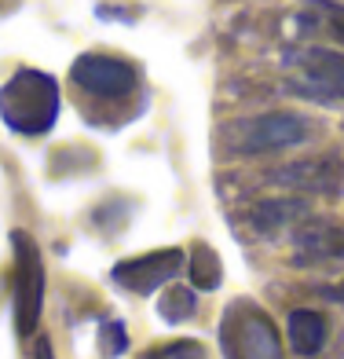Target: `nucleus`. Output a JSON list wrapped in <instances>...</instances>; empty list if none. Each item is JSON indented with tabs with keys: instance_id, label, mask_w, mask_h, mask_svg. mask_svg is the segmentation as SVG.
<instances>
[{
	"instance_id": "f03ea898",
	"label": "nucleus",
	"mask_w": 344,
	"mask_h": 359,
	"mask_svg": "<svg viewBox=\"0 0 344 359\" xmlns=\"http://www.w3.org/2000/svg\"><path fill=\"white\" fill-rule=\"evenodd\" d=\"M0 118L15 136H44L59 121V81L44 70L19 67L0 85Z\"/></svg>"
},
{
	"instance_id": "1a4fd4ad",
	"label": "nucleus",
	"mask_w": 344,
	"mask_h": 359,
	"mask_svg": "<svg viewBox=\"0 0 344 359\" xmlns=\"http://www.w3.org/2000/svg\"><path fill=\"white\" fill-rule=\"evenodd\" d=\"M293 250H297V264L308 260H344V227L337 224H304L293 231Z\"/></svg>"
},
{
	"instance_id": "2eb2a0df",
	"label": "nucleus",
	"mask_w": 344,
	"mask_h": 359,
	"mask_svg": "<svg viewBox=\"0 0 344 359\" xmlns=\"http://www.w3.org/2000/svg\"><path fill=\"white\" fill-rule=\"evenodd\" d=\"M99 348H103V355H106V359L125 355V348H128V330H125V323L106 319V323L99 326Z\"/></svg>"
},
{
	"instance_id": "9d476101",
	"label": "nucleus",
	"mask_w": 344,
	"mask_h": 359,
	"mask_svg": "<svg viewBox=\"0 0 344 359\" xmlns=\"http://www.w3.org/2000/svg\"><path fill=\"white\" fill-rule=\"evenodd\" d=\"M311 213V205L304 198H264L249 209V227L256 235H275L282 227H297Z\"/></svg>"
},
{
	"instance_id": "423d86ee",
	"label": "nucleus",
	"mask_w": 344,
	"mask_h": 359,
	"mask_svg": "<svg viewBox=\"0 0 344 359\" xmlns=\"http://www.w3.org/2000/svg\"><path fill=\"white\" fill-rule=\"evenodd\" d=\"M179 268H184V250H158V253H143V257H128L121 264H113L110 279L125 286L128 293H154L158 286L172 283Z\"/></svg>"
},
{
	"instance_id": "0eeeda50",
	"label": "nucleus",
	"mask_w": 344,
	"mask_h": 359,
	"mask_svg": "<svg viewBox=\"0 0 344 359\" xmlns=\"http://www.w3.org/2000/svg\"><path fill=\"white\" fill-rule=\"evenodd\" d=\"M293 67L301 70V85H293V92L311 95V100H344V55L326 52V48H308L293 59Z\"/></svg>"
},
{
	"instance_id": "ddd939ff",
	"label": "nucleus",
	"mask_w": 344,
	"mask_h": 359,
	"mask_svg": "<svg viewBox=\"0 0 344 359\" xmlns=\"http://www.w3.org/2000/svg\"><path fill=\"white\" fill-rule=\"evenodd\" d=\"M194 308H198V297H194V290H187V286H169L158 301V312L165 323H187L194 316Z\"/></svg>"
},
{
	"instance_id": "a211bd4d",
	"label": "nucleus",
	"mask_w": 344,
	"mask_h": 359,
	"mask_svg": "<svg viewBox=\"0 0 344 359\" xmlns=\"http://www.w3.org/2000/svg\"><path fill=\"white\" fill-rule=\"evenodd\" d=\"M326 297H330V301H340V304H344V279H340V283H337L333 290H326Z\"/></svg>"
},
{
	"instance_id": "f3484780",
	"label": "nucleus",
	"mask_w": 344,
	"mask_h": 359,
	"mask_svg": "<svg viewBox=\"0 0 344 359\" xmlns=\"http://www.w3.org/2000/svg\"><path fill=\"white\" fill-rule=\"evenodd\" d=\"M34 359H55V355H52V345H48L44 337H41V341H34Z\"/></svg>"
},
{
	"instance_id": "39448f33",
	"label": "nucleus",
	"mask_w": 344,
	"mask_h": 359,
	"mask_svg": "<svg viewBox=\"0 0 344 359\" xmlns=\"http://www.w3.org/2000/svg\"><path fill=\"white\" fill-rule=\"evenodd\" d=\"M11 250H15V286H11V312H15V334L22 341L34 337L44 308V264L41 250L26 231H11Z\"/></svg>"
},
{
	"instance_id": "7ed1b4c3",
	"label": "nucleus",
	"mask_w": 344,
	"mask_h": 359,
	"mask_svg": "<svg viewBox=\"0 0 344 359\" xmlns=\"http://www.w3.org/2000/svg\"><path fill=\"white\" fill-rule=\"evenodd\" d=\"M315 136V121L304 114H253L220 128V140L231 154H271L289 151Z\"/></svg>"
},
{
	"instance_id": "dca6fc26",
	"label": "nucleus",
	"mask_w": 344,
	"mask_h": 359,
	"mask_svg": "<svg viewBox=\"0 0 344 359\" xmlns=\"http://www.w3.org/2000/svg\"><path fill=\"white\" fill-rule=\"evenodd\" d=\"M319 11L326 15V26L333 29V37L344 44V8L340 4H330V0H319Z\"/></svg>"
},
{
	"instance_id": "4468645a",
	"label": "nucleus",
	"mask_w": 344,
	"mask_h": 359,
	"mask_svg": "<svg viewBox=\"0 0 344 359\" xmlns=\"http://www.w3.org/2000/svg\"><path fill=\"white\" fill-rule=\"evenodd\" d=\"M139 359H209V355H205V348L198 345V341L184 337V341H165V345H154L151 352H143Z\"/></svg>"
},
{
	"instance_id": "6ab92c4d",
	"label": "nucleus",
	"mask_w": 344,
	"mask_h": 359,
	"mask_svg": "<svg viewBox=\"0 0 344 359\" xmlns=\"http://www.w3.org/2000/svg\"><path fill=\"white\" fill-rule=\"evenodd\" d=\"M340 128H344V121H340Z\"/></svg>"
},
{
	"instance_id": "f257e3e1",
	"label": "nucleus",
	"mask_w": 344,
	"mask_h": 359,
	"mask_svg": "<svg viewBox=\"0 0 344 359\" xmlns=\"http://www.w3.org/2000/svg\"><path fill=\"white\" fill-rule=\"evenodd\" d=\"M70 85L77 92L81 107L88 103V118L95 121L99 110L106 114V125L128 121L139 107V92H143V74L136 62H128L121 55H106V52H85L74 59L70 67Z\"/></svg>"
},
{
	"instance_id": "f8f14e48",
	"label": "nucleus",
	"mask_w": 344,
	"mask_h": 359,
	"mask_svg": "<svg viewBox=\"0 0 344 359\" xmlns=\"http://www.w3.org/2000/svg\"><path fill=\"white\" fill-rule=\"evenodd\" d=\"M191 283H194V290H205V293L220 290V283H223V264H220L216 250L205 246V242H198L191 250Z\"/></svg>"
},
{
	"instance_id": "20e7f679",
	"label": "nucleus",
	"mask_w": 344,
	"mask_h": 359,
	"mask_svg": "<svg viewBox=\"0 0 344 359\" xmlns=\"http://www.w3.org/2000/svg\"><path fill=\"white\" fill-rule=\"evenodd\" d=\"M220 348H223V359H286L278 326L249 297H238L223 308Z\"/></svg>"
},
{
	"instance_id": "9b49d317",
	"label": "nucleus",
	"mask_w": 344,
	"mask_h": 359,
	"mask_svg": "<svg viewBox=\"0 0 344 359\" xmlns=\"http://www.w3.org/2000/svg\"><path fill=\"white\" fill-rule=\"evenodd\" d=\"M326 345V319L311 308L289 312V348L297 355H319Z\"/></svg>"
},
{
	"instance_id": "6e6552de",
	"label": "nucleus",
	"mask_w": 344,
	"mask_h": 359,
	"mask_svg": "<svg viewBox=\"0 0 344 359\" xmlns=\"http://www.w3.org/2000/svg\"><path fill=\"white\" fill-rule=\"evenodd\" d=\"M278 184L297 187L308 194H337L340 191V161L337 158H308V161H293L275 172Z\"/></svg>"
}]
</instances>
